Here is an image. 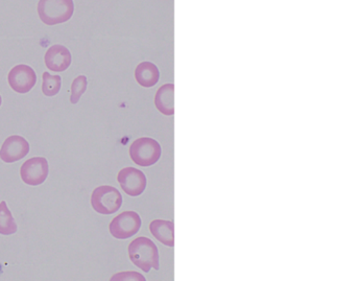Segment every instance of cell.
Masks as SVG:
<instances>
[{"label":"cell","mask_w":357,"mask_h":281,"mask_svg":"<svg viewBox=\"0 0 357 281\" xmlns=\"http://www.w3.org/2000/svg\"><path fill=\"white\" fill-rule=\"evenodd\" d=\"M87 77L85 75H79L73 79V85H71V96L70 102L73 104H77L81 100L82 96L85 93L87 90Z\"/></svg>","instance_id":"obj_16"},{"label":"cell","mask_w":357,"mask_h":281,"mask_svg":"<svg viewBox=\"0 0 357 281\" xmlns=\"http://www.w3.org/2000/svg\"><path fill=\"white\" fill-rule=\"evenodd\" d=\"M110 234L119 240H127L138 234L142 228V219L135 211H125L110 223Z\"/></svg>","instance_id":"obj_5"},{"label":"cell","mask_w":357,"mask_h":281,"mask_svg":"<svg viewBox=\"0 0 357 281\" xmlns=\"http://www.w3.org/2000/svg\"><path fill=\"white\" fill-rule=\"evenodd\" d=\"M151 234L165 246H175V225L174 222L155 220L150 225Z\"/></svg>","instance_id":"obj_12"},{"label":"cell","mask_w":357,"mask_h":281,"mask_svg":"<svg viewBox=\"0 0 357 281\" xmlns=\"http://www.w3.org/2000/svg\"><path fill=\"white\" fill-rule=\"evenodd\" d=\"M43 84H42V92L46 96H54L60 92L62 86V79L60 75H52L47 71L43 73Z\"/></svg>","instance_id":"obj_15"},{"label":"cell","mask_w":357,"mask_h":281,"mask_svg":"<svg viewBox=\"0 0 357 281\" xmlns=\"http://www.w3.org/2000/svg\"><path fill=\"white\" fill-rule=\"evenodd\" d=\"M91 205L96 213L100 215H112L121 209L123 196L117 188L110 185H102L92 192Z\"/></svg>","instance_id":"obj_4"},{"label":"cell","mask_w":357,"mask_h":281,"mask_svg":"<svg viewBox=\"0 0 357 281\" xmlns=\"http://www.w3.org/2000/svg\"><path fill=\"white\" fill-rule=\"evenodd\" d=\"M29 153V144L18 135L10 136L0 149V158L3 162L13 163L24 158Z\"/></svg>","instance_id":"obj_9"},{"label":"cell","mask_w":357,"mask_h":281,"mask_svg":"<svg viewBox=\"0 0 357 281\" xmlns=\"http://www.w3.org/2000/svg\"><path fill=\"white\" fill-rule=\"evenodd\" d=\"M156 108L167 116L175 114V85L165 84L159 88L155 96Z\"/></svg>","instance_id":"obj_11"},{"label":"cell","mask_w":357,"mask_h":281,"mask_svg":"<svg viewBox=\"0 0 357 281\" xmlns=\"http://www.w3.org/2000/svg\"><path fill=\"white\" fill-rule=\"evenodd\" d=\"M44 60H45L46 67L50 70L63 73L70 66L73 56L66 46L54 44L48 48Z\"/></svg>","instance_id":"obj_10"},{"label":"cell","mask_w":357,"mask_h":281,"mask_svg":"<svg viewBox=\"0 0 357 281\" xmlns=\"http://www.w3.org/2000/svg\"><path fill=\"white\" fill-rule=\"evenodd\" d=\"M119 184L126 194L138 197L144 194L146 188V177L142 171L135 167H125L117 176Z\"/></svg>","instance_id":"obj_8"},{"label":"cell","mask_w":357,"mask_h":281,"mask_svg":"<svg viewBox=\"0 0 357 281\" xmlns=\"http://www.w3.org/2000/svg\"><path fill=\"white\" fill-rule=\"evenodd\" d=\"M129 257L132 263L142 271L149 273L151 269L159 270V250L156 244L150 238H136L129 245Z\"/></svg>","instance_id":"obj_1"},{"label":"cell","mask_w":357,"mask_h":281,"mask_svg":"<svg viewBox=\"0 0 357 281\" xmlns=\"http://www.w3.org/2000/svg\"><path fill=\"white\" fill-rule=\"evenodd\" d=\"M161 154L160 144L150 137L138 138L130 146V157L139 167H152L158 162Z\"/></svg>","instance_id":"obj_3"},{"label":"cell","mask_w":357,"mask_h":281,"mask_svg":"<svg viewBox=\"0 0 357 281\" xmlns=\"http://www.w3.org/2000/svg\"><path fill=\"white\" fill-rule=\"evenodd\" d=\"M8 84L15 92L25 94L37 83V75L31 66L20 64L13 67L8 75Z\"/></svg>","instance_id":"obj_7"},{"label":"cell","mask_w":357,"mask_h":281,"mask_svg":"<svg viewBox=\"0 0 357 281\" xmlns=\"http://www.w3.org/2000/svg\"><path fill=\"white\" fill-rule=\"evenodd\" d=\"M135 79L142 87H154L160 79V71L154 63L144 61L136 67Z\"/></svg>","instance_id":"obj_13"},{"label":"cell","mask_w":357,"mask_h":281,"mask_svg":"<svg viewBox=\"0 0 357 281\" xmlns=\"http://www.w3.org/2000/svg\"><path fill=\"white\" fill-rule=\"evenodd\" d=\"M111 280H142L146 281V278L142 274L136 272H123V273L116 274L113 276Z\"/></svg>","instance_id":"obj_17"},{"label":"cell","mask_w":357,"mask_h":281,"mask_svg":"<svg viewBox=\"0 0 357 281\" xmlns=\"http://www.w3.org/2000/svg\"><path fill=\"white\" fill-rule=\"evenodd\" d=\"M1 102H2L1 96H0V106H1Z\"/></svg>","instance_id":"obj_18"},{"label":"cell","mask_w":357,"mask_h":281,"mask_svg":"<svg viewBox=\"0 0 357 281\" xmlns=\"http://www.w3.org/2000/svg\"><path fill=\"white\" fill-rule=\"evenodd\" d=\"M17 225L10 213L8 205L4 201L0 203V234L2 236H10L16 234Z\"/></svg>","instance_id":"obj_14"},{"label":"cell","mask_w":357,"mask_h":281,"mask_svg":"<svg viewBox=\"0 0 357 281\" xmlns=\"http://www.w3.org/2000/svg\"><path fill=\"white\" fill-rule=\"evenodd\" d=\"M75 13L73 0H40L38 14L46 25L67 22Z\"/></svg>","instance_id":"obj_2"},{"label":"cell","mask_w":357,"mask_h":281,"mask_svg":"<svg viewBox=\"0 0 357 281\" xmlns=\"http://www.w3.org/2000/svg\"><path fill=\"white\" fill-rule=\"evenodd\" d=\"M48 172V161L43 157H33L25 161L21 167V179L29 186L41 185L47 179Z\"/></svg>","instance_id":"obj_6"}]
</instances>
